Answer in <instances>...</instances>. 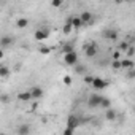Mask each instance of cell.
<instances>
[{"mask_svg":"<svg viewBox=\"0 0 135 135\" xmlns=\"http://www.w3.org/2000/svg\"><path fill=\"white\" fill-rule=\"evenodd\" d=\"M81 124V119L76 116V114H70L67 118V129H72V130H76Z\"/></svg>","mask_w":135,"mask_h":135,"instance_id":"cell-1","label":"cell"},{"mask_svg":"<svg viewBox=\"0 0 135 135\" xmlns=\"http://www.w3.org/2000/svg\"><path fill=\"white\" fill-rule=\"evenodd\" d=\"M102 99H103V95L91 94V95H89V99H88V107H89V108H97V107H100Z\"/></svg>","mask_w":135,"mask_h":135,"instance_id":"cell-2","label":"cell"},{"mask_svg":"<svg viewBox=\"0 0 135 135\" xmlns=\"http://www.w3.org/2000/svg\"><path fill=\"white\" fill-rule=\"evenodd\" d=\"M64 64L65 65H70V67H75L78 64V52H70V54H65L64 56Z\"/></svg>","mask_w":135,"mask_h":135,"instance_id":"cell-3","label":"cell"},{"mask_svg":"<svg viewBox=\"0 0 135 135\" xmlns=\"http://www.w3.org/2000/svg\"><path fill=\"white\" fill-rule=\"evenodd\" d=\"M103 38H107L108 41H118L119 33H118V30H114V29H107V30L103 32Z\"/></svg>","mask_w":135,"mask_h":135,"instance_id":"cell-4","label":"cell"},{"mask_svg":"<svg viewBox=\"0 0 135 135\" xmlns=\"http://www.w3.org/2000/svg\"><path fill=\"white\" fill-rule=\"evenodd\" d=\"M97 46L94 45V43H89V45H84V54H86V57H95L97 56Z\"/></svg>","mask_w":135,"mask_h":135,"instance_id":"cell-5","label":"cell"},{"mask_svg":"<svg viewBox=\"0 0 135 135\" xmlns=\"http://www.w3.org/2000/svg\"><path fill=\"white\" fill-rule=\"evenodd\" d=\"M107 86H108V81H107V80H103V78H100V76H95V80H94V83H92V88H94V89L100 91V89H105Z\"/></svg>","mask_w":135,"mask_h":135,"instance_id":"cell-6","label":"cell"},{"mask_svg":"<svg viewBox=\"0 0 135 135\" xmlns=\"http://www.w3.org/2000/svg\"><path fill=\"white\" fill-rule=\"evenodd\" d=\"M48 37H49V30H48V29H37V30H35V40H37V41L46 40Z\"/></svg>","mask_w":135,"mask_h":135,"instance_id":"cell-7","label":"cell"},{"mask_svg":"<svg viewBox=\"0 0 135 135\" xmlns=\"http://www.w3.org/2000/svg\"><path fill=\"white\" fill-rule=\"evenodd\" d=\"M13 43H15V37H11V35H3L2 38H0V46H2L3 49L11 46Z\"/></svg>","mask_w":135,"mask_h":135,"instance_id":"cell-8","label":"cell"},{"mask_svg":"<svg viewBox=\"0 0 135 135\" xmlns=\"http://www.w3.org/2000/svg\"><path fill=\"white\" fill-rule=\"evenodd\" d=\"M29 91H30V94H32V99H33V100H40V99L43 97V89H41L40 86H33V88H30Z\"/></svg>","mask_w":135,"mask_h":135,"instance_id":"cell-9","label":"cell"},{"mask_svg":"<svg viewBox=\"0 0 135 135\" xmlns=\"http://www.w3.org/2000/svg\"><path fill=\"white\" fill-rule=\"evenodd\" d=\"M80 18H81V21H83V26H89V24H92V21H94L92 13H89V11H83V13L80 15Z\"/></svg>","mask_w":135,"mask_h":135,"instance_id":"cell-10","label":"cell"},{"mask_svg":"<svg viewBox=\"0 0 135 135\" xmlns=\"http://www.w3.org/2000/svg\"><path fill=\"white\" fill-rule=\"evenodd\" d=\"M18 100H19V102H30V100H33V99H32L30 91H22V92L18 94Z\"/></svg>","mask_w":135,"mask_h":135,"instance_id":"cell-11","label":"cell"},{"mask_svg":"<svg viewBox=\"0 0 135 135\" xmlns=\"http://www.w3.org/2000/svg\"><path fill=\"white\" fill-rule=\"evenodd\" d=\"M16 132H18V135H29L30 133V126L29 124H21V126H18Z\"/></svg>","mask_w":135,"mask_h":135,"instance_id":"cell-12","label":"cell"},{"mask_svg":"<svg viewBox=\"0 0 135 135\" xmlns=\"http://www.w3.org/2000/svg\"><path fill=\"white\" fill-rule=\"evenodd\" d=\"M121 62H122V69H126V70H132L133 67H135V62L132 59H124Z\"/></svg>","mask_w":135,"mask_h":135,"instance_id":"cell-13","label":"cell"},{"mask_svg":"<svg viewBox=\"0 0 135 135\" xmlns=\"http://www.w3.org/2000/svg\"><path fill=\"white\" fill-rule=\"evenodd\" d=\"M116 116H118V113H116V110H113V108H110V110L105 111V119H108V121H114Z\"/></svg>","mask_w":135,"mask_h":135,"instance_id":"cell-14","label":"cell"},{"mask_svg":"<svg viewBox=\"0 0 135 135\" xmlns=\"http://www.w3.org/2000/svg\"><path fill=\"white\" fill-rule=\"evenodd\" d=\"M73 70H75L76 75H84V76H86V67H84L83 64H76V65L73 67Z\"/></svg>","mask_w":135,"mask_h":135,"instance_id":"cell-15","label":"cell"},{"mask_svg":"<svg viewBox=\"0 0 135 135\" xmlns=\"http://www.w3.org/2000/svg\"><path fill=\"white\" fill-rule=\"evenodd\" d=\"M70 52H75L73 45H72V43H65V45L62 46V54L65 56V54H70Z\"/></svg>","mask_w":135,"mask_h":135,"instance_id":"cell-16","label":"cell"},{"mask_svg":"<svg viewBox=\"0 0 135 135\" xmlns=\"http://www.w3.org/2000/svg\"><path fill=\"white\" fill-rule=\"evenodd\" d=\"M72 30H73V26H72V18H69V19H67V22H65V26H64V35H69Z\"/></svg>","mask_w":135,"mask_h":135,"instance_id":"cell-17","label":"cell"},{"mask_svg":"<svg viewBox=\"0 0 135 135\" xmlns=\"http://www.w3.org/2000/svg\"><path fill=\"white\" fill-rule=\"evenodd\" d=\"M72 26H73V29H80V27H83V21H81V18H80V16H73V18H72Z\"/></svg>","mask_w":135,"mask_h":135,"instance_id":"cell-18","label":"cell"},{"mask_svg":"<svg viewBox=\"0 0 135 135\" xmlns=\"http://www.w3.org/2000/svg\"><path fill=\"white\" fill-rule=\"evenodd\" d=\"M29 26V19L27 18H19L18 21H16V27H19V29H24V27H27Z\"/></svg>","mask_w":135,"mask_h":135,"instance_id":"cell-19","label":"cell"},{"mask_svg":"<svg viewBox=\"0 0 135 135\" xmlns=\"http://www.w3.org/2000/svg\"><path fill=\"white\" fill-rule=\"evenodd\" d=\"M100 107H102V108H105V110H110V108H111V100H110L108 97H103V99H102Z\"/></svg>","mask_w":135,"mask_h":135,"instance_id":"cell-20","label":"cell"},{"mask_svg":"<svg viewBox=\"0 0 135 135\" xmlns=\"http://www.w3.org/2000/svg\"><path fill=\"white\" fill-rule=\"evenodd\" d=\"M8 75H10L8 67H7V65H2V67H0V76H2V78H7Z\"/></svg>","mask_w":135,"mask_h":135,"instance_id":"cell-21","label":"cell"},{"mask_svg":"<svg viewBox=\"0 0 135 135\" xmlns=\"http://www.w3.org/2000/svg\"><path fill=\"white\" fill-rule=\"evenodd\" d=\"M111 67H113V70H119V69H122V62L121 60H113Z\"/></svg>","mask_w":135,"mask_h":135,"instance_id":"cell-22","label":"cell"},{"mask_svg":"<svg viewBox=\"0 0 135 135\" xmlns=\"http://www.w3.org/2000/svg\"><path fill=\"white\" fill-rule=\"evenodd\" d=\"M129 48H130V45H129L127 41H121V43H119V51H126V52H127Z\"/></svg>","mask_w":135,"mask_h":135,"instance_id":"cell-23","label":"cell"},{"mask_svg":"<svg viewBox=\"0 0 135 135\" xmlns=\"http://www.w3.org/2000/svg\"><path fill=\"white\" fill-rule=\"evenodd\" d=\"M83 80H84V83H86V84H91V86H92V83H94V80H95V76H91V75H86V76H84Z\"/></svg>","mask_w":135,"mask_h":135,"instance_id":"cell-24","label":"cell"},{"mask_svg":"<svg viewBox=\"0 0 135 135\" xmlns=\"http://www.w3.org/2000/svg\"><path fill=\"white\" fill-rule=\"evenodd\" d=\"M126 78H127V80H133V78H135V69H132V70H127V73H126Z\"/></svg>","mask_w":135,"mask_h":135,"instance_id":"cell-25","label":"cell"},{"mask_svg":"<svg viewBox=\"0 0 135 135\" xmlns=\"http://www.w3.org/2000/svg\"><path fill=\"white\" fill-rule=\"evenodd\" d=\"M0 100H2V103H3V105H7V103L10 102V97H8L7 94H2V95H0Z\"/></svg>","mask_w":135,"mask_h":135,"instance_id":"cell-26","label":"cell"},{"mask_svg":"<svg viewBox=\"0 0 135 135\" xmlns=\"http://www.w3.org/2000/svg\"><path fill=\"white\" fill-rule=\"evenodd\" d=\"M64 84H65V86H70V84H72V76H69V75L64 76Z\"/></svg>","mask_w":135,"mask_h":135,"instance_id":"cell-27","label":"cell"},{"mask_svg":"<svg viewBox=\"0 0 135 135\" xmlns=\"http://www.w3.org/2000/svg\"><path fill=\"white\" fill-rule=\"evenodd\" d=\"M51 7L59 8V7H62V2H60V0H52V2H51Z\"/></svg>","mask_w":135,"mask_h":135,"instance_id":"cell-28","label":"cell"},{"mask_svg":"<svg viewBox=\"0 0 135 135\" xmlns=\"http://www.w3.org/2000/svg\"><path fill=\"white\" fill-rule=\"evenodd\" d=\"M38 51H40V52H41V54H48V52H49V51H51V49H49V48H48V46H41V48H38Z\"/></svg>","mask_w":135,"mask_h":135,"instance_id":"cell-29","label":"cell"},{"mask_svg":"<svg viewBox=\"0 0 135 135\" xmlns=\"http://www.w3.org/2000/svg\"><path fill=\"white\" fill-rule=\"evenodd\" d=\"M133 54H135V48H133V46H130V48L127 49V56L130 57V56H133Z\"/></svg>","mask_w":135,"mask_h":135,"instance_id":"cell-30","label":"cell"},{"mask_svg":"<svg viewBox=\"0 0 135 135\" xmlns=\"http://www.w3.org/2000/svg\"><path fill=\"white\" fill-rule=\"evenodd\" d=\"M119 56H121V51H114L113 52V60H119Z\"/></svg>","mask_w":135,"mask_h":135,"instance_id":"cell-31","label":"cell"},{"mask_svg":"<svg viewBox=\"0 0 135 135\" xmlns=\"http://www.w3.org/2000/svg\"><path fill=\"white\" fill-rule=\"evenodd\" d=\"M73 132H75V130H72V129H67V127H65V130H64V133H62V135H73Z\"/></svg>","mask_w":135,"mask_h":135,"instance_id":"cell-32","label":"cell"},{"mask_svg":"<svg viewBox=\"0 0 135 135\" xmlns=\"http://www.w3.org/2000/svg\"><path fill=\"white\" fill-rule=\"evenodd\" d=\"M0 135H7V133H5V132H2V133H0Z\"/></svg>","mask_w":135,"mask_h":135,"instance_id":"cell-33","label":"cell"}]
</instances>
